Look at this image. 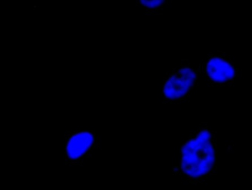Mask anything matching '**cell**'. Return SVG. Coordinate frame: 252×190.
<instances>
[{
    "instance_id": "6da1fadb",
    "label": "cell",
    "mask_w": 252,
    "mask_h": 190,
    "mask_svg": "<svg viewBox=\"0 0 252 190\" xmlns=\"http://www.w3.org/2000/svg\"><path fill=\"white\" fill-rule=\"evenodd\" d=\"M180 155L177 173L191 184H204L216 170L215 132L209 127H200L183 144Z\"/></svg>"
},
{
    "instance_id": "7a4b0ae2",
    "label": "cell",
    "mask_w": 252,
    "mask_h": 190,
    "mask_svg": "<svg viewBox=\"0 0 252 190\" xmlns=\"http://www.w3.org/2000/svg\"><path fill=\"white\" fill-rule=\"evenodd\" d=\"M200 73L201 67H193L189 63H181L168 72L162 86L165 104L181 103L187 100L191 90L197 85Z\"/></svg>"
},
{
    "instance_id": "3957f363",
    "label": "cell",
    "mask_w": 252,
    "mask_h": 190,
    "mask_svg": "<svg viewBox=\"0 0 252 190\" xmlns=\"http://www.w3.org/2000/svg\"><path fill=\"white\" fill-rule=\"evenodd\" d=\"M99 146L95 131H73L64 135V160L67 165H82Z\"/></svg>"
},
{
    "instance_id": "277c9868",
    "label": "cell",
    "mask_w": 252,
    "mask_h": 190,
    "mask_svg": "<svg viewBox=\"0 0 252 190\" xmlns=\"http://www.w3.org/2000/svg\"><path fill=\"white\" fill-rule=\"evenodd\" d=\"M205 77L212 86L232 85L240 76V69L221 52H209L201 67Z\"/></svg>"
},
{
    "instance_id": "5b68a950",
    "label": "cell",
    "mask_w": 252,
    "mask_h": 190,
    "mask_svg": "<svg viewBox=\"0 0 252 190\" xmlns=\"http://www.w3.org/2000/svg\"><path fill=\"white\" fill-rule=\"evenodd\" d=\"M172 2V0H136V5L147 15H162Z\"/></svg>"
}]
</instances>
